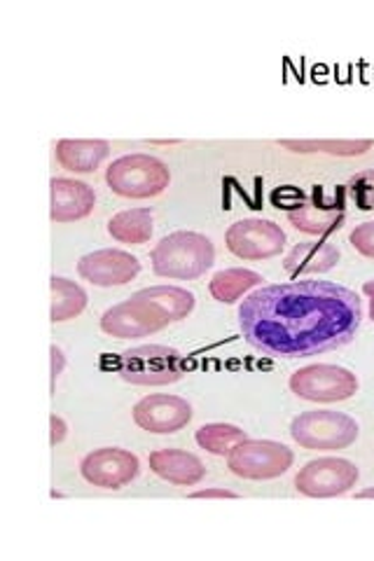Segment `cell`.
I'll return each instance as SVG.
<instances>
[{"mask_svg":"<svg viewBox=\"0 0 374 561\" xmlns=\"http://www.w3.org/2000/svg\"><path fill=\"white\" fill-rule=\"evenodd\" d=\"M361 323V297L332 280L260 286L239 305L243 340L274 358H309L342 348L359 335Z\"/></svg>","mask_w":374,"mask_h":561,"instance_id":"cell-1","label":"cell"},{"mask_svg":"<svg viewBox=\"0 0 374 561\" xmlns=\"http://www.w3.org/2000/svg\"><path fill=\"white\" fill-rule=\"evenodd\" d=\"M150 260L157 276L194 280L213 267L216 249H213V241L200 232L178 230L155 245Z\"/></svg>","mask_w":374,"mask_h":561,"instance_id":"cell-2","label":"cell"},{"mask_svg":"<svg viewBox=\"0 0 374 561\" xmlns=\"http://www.w3.org/2000/svg\"><path fill=\"white\" fill-rule=\"evenodd\" d=\"M105 183L120 197L150 199L169 187L171 171L152 154H124L105 171Z\"/></svg>","mask_w":374,"mask_h":561,"instance_id":"cell-3","label":"cell"},{"mask_svg":"<svg viewBox=\"0 0 374 561\" xmlns=\"http://www.w3.org/2000/svg\"><path fill=\"white\" fill-rule=\"evenodd\" d=\"M117 373L134 386H167L181 381L185 360L181 351L162 344H144L120 354Z\"/></svg>","mask_w":374,"mask_h":561,"instance_id":"cell-4","label":"cell"},{"mask_svg":"<svg viewBox=\"0 0 374 561\" xmlns=\"http://www.w3.org/2000/svg\"><path fill=\"white\" fill-rule=\"evenodd\" d=\"M361 428L344 412L332 410H311L302 412L293 419L291 437L305 449L311 451H335L347 449L359 440Z\"/></svg>","mask_w":374,"mask_h":561,"instance_id":"cell-5","label":"cell"},{"mask_svg":"<svg viewBox=\"0 0 374 561\" xmlns=\"http://www.w3.org/2000/svg\"><path fill=\"white\" fill-rule=\"evenodd\" d=\"M295 461L293 449L274 440H243L227 456V466L241 480H276Z\"/></svg>","mask_w":374,"mask_h":561,"instance_id":"cell-6","label":"cell"},{"mask_svg":"<svg viewBox=\"0 0 374 561\" xmlns=\"http://www.w3.org/2000/svg\"><path fill=\"white\" fill-rule=\"evenodd\" d=\"M359 377L340 365H307L291 375V391L309 402H342L359 393Z\"/></svg>","mask_w":374,"mask_h":561,"instance_id":"cell-7","label":"cell"},{"mask_svg":"<svg viewBox=\"0 0 374 561\" xmlns=\"http://www.w3.org/2000/svg\"><path fill=\"white\" fill-rule=\"evenodd\" d=\"M361 478V470L353 461L340 456H324L309 461L295 476V489L309 499H335L351 491Z\"/></svg>","mask_w":374,"mask_h":561,"instance_id":"cell-8","label":"cell"},{"mask_svg":"<svg viewBox=\"0 0 374 561\" xmlns=\"http://www.w3.org/2000/svg\"><path fill=\"white\" fill-rule=\"evenodd\" d=\"M288 222L302 234L328 237L342 230L347 222L344 190H337L335 197H326L320 185H314L309 195H305L295 208L288 210Z\"/></svg>","mask_w":374,"mask_h":561,"instance_id":"cell-9","label":"cell"},{"mask_svg":"<svg viewBox=\"0 0 374 561\" xmlns=\"http://www.w3.org/2000/svg\"><path fill=\"white\" fill-rule=\"evenodd\" d=\"M225 243L229 253L237 255L239 260L258 262L270 260L283 251V245H286V232H283L281 225H276L274 220L243 218L235 225H229Z\"/></svg>","mask_w":374,"mask_h":561,"instance_id":"cell-10","label":"cell"},{"mask_svg":"<svg viewBox=\"0 0 374 561\" xmlns=\"http://www.w3.org/2000/svg\"><path fill=\"white\" fill-rule=\"evenodd\" d=\"M171 323L169 316L148 300L129 297L101 316V330L117 340H138L155 335Z\"/></svg>","mask_w":374,"mask_h":561,"instance_id":"cell-11","label":"cell"},{"mask_svg":"<svg viewBox=\"0 0 374 561\" xmlns=\"http://www.w3.org/2000/svg\"><path fill=\"white\" fill-rule=\"evenodd\" d=\"M80 472L82 478L94 486L122 489L138 478L140 461L136 454L127 449L103 447L84 456L80 463Z\"/></svg>","mask_w":374,"mask_h":561,"instance_id":"cell-12","label":"cell"},{"mask_svg":"<svg viewBox=\"0 0 374 561\" xmlns=\"http://www.w3.org/2000/svg\"><path fill=\"white\" fill-rule=\"evenodd\" d=\"M138 257L120 249H101L80 257L78 262V274L99 288L127 286L138 276Z\"/></svg>","mask_w":374,"mask_h":561,"instance_id":"cell-13","label":"cell"},{"mask_svg":"<svg viewBox=\"0 0 374 561\" xmlns=\"http://www.w3.org/2000/svg\"><path fill=\"white\" fill-rule=\"evenodd\" d=\"M134 421L148 433L171 435L190 424L192 405L178 396H146L134 405Z\"/></svg>","mask_w":374,"mask_h":561,"instance_id":"cell-14","label":"cell"},{"mask_svg":"<svg viewBox=\"0 0 374 561\" xmlns=\"http://www.w3.org/2000/svg\"><path fill=\"white\" fill-rule=\"evenodd\" d=\"M52 210L49 218L55 222H76L87 218L94 210L97 192L82 181L52 179Z\"/></svg>","mask_w":374,"mask_h":561,"instance_id":"cell-15","label":"cell"},{"mask_svg":"<svg viewBox=\"0 0 374 561\" xmlns=\"http://www.w3.org/2000/svg\"><path fill=\"white\" fill-rule=\"evenodd\" d=\"M340 249L330 241H302L283 257V270L293 278L326 274L340 265Z\"/></svg>","mask_w":374,"mask_h":561,"instance_id":"cell-16","label":"cell"},{"mask_svg":"<svg viewBox=\"0 0 374 561\" xmlns=\"http://www.w3.org/2000/svg\"><path fill=\"white\" fill-rule=\"evenodd\" d=\"M150 470L178 486H194L206 478V466L200 456L183 449H157L150 454Z\"/></svg>","mask_w":374,"mask_h":561,"instance_id":"cell-17","label":"cell"},{"mask_svg":"<svg viewBox=\"0 0 374 561\" xmlns=\"http://www.w3.org/2000/svg\"><path fill=\"white\" fill-rule=\"evenodd\" d=\"M57 162L73 173H92L97 171L105 157L111 154V144L101 138H64L55 148Z\"/></svg>","mask_w":374,"mask_h":561,"instance_id":"cell-18","label":"cell"},{"mask_svg":"<svg viewBox=\"0 0 374 561\" xmlns=\"http://www.w3.org/2000/svg\"><path fill=\"white\" fill-rule=\"evenodd\" d=\"M262 280H264L262 274H258L253 270L231 267V270H223L213 276L208 284V290L213 295V300H218L220 305H235L241 300V297H246L248 293L262 286Z\"/></svg>","mask_w":374,"mask_h":561,"instance_id":"cell-19","label":"cell"},{"mask_svg":"<svg viewBox=\"0 0 374 561\" xmlns=\"http://www.w3.org/2000/svg\"><path fill=\"white\" fill-rule=\"evenodd\" d=\"M152 208H129L120 210L109 220V234L120 243L140 245L152 237Z\"/></svg>","mask_w":374,"mask_h":561,"instance_id":"cell-20","label":"cell"},{"mask_svg":"<svg viewBox=\"0 0 374 561\" xmlns=\"http://www.w3.org/2000/svg\"><path fill=\"white\" fill-rule=\"evenodd\" d=\"M52 323H64L76 319L87 307V293L76 284V280H68L64 276H52Z\"/></svg>","mask_w":374,"mask_h":561,"instance_id":"cell-21","label":"cell"},{"mask_svg":"<svg viewBox=\"0 0 374 561\" xmlns=\"http://www.w3.org/2000/svg\"><path fill=\"white\" fill-rule=\"evenodd\" d=\"M132 297H136V300L152 302L155 307H159L169 316L171 323L188 319L194 309V295L185 288H178V286H152V288L138 290Z\"/></svg>","mask_w":374,"mask_h":561,"instance_id":"cell-22","label":"cell"},{"mask_svg":"<svg viewBox=\"0 0 374 561\" xmlns=\"http://www.w3.org/2000/svg\"><path fill=\"white\" fill-rule=\"evenodd\" d=\"M279 144L297 154H314V152H324L332 157H359L365 154L372 148V140H291L283 138Z\"/></svg>","mask_w":374,"mask_h":561,"instance_id":"cell-23","label":"cell"},{"mask_svg":"<svg viewBox=\"0 0 374 561\" xmlns=\"http://www.w3.org/2000/svg\"><path fill=\"white\" fill-rule=\"evenodd\" d=\"M194 440L213 456H229L231 449L248 440V433L231 424H204L194 435Z\"/></svg>","mask_w":374,"mask_h":561,"instance_id":"cell-24","label":"cell"},{"mask_svg":"<svg viewBox=\"0 0 374 561\" xmlns=\"http://www.w3.org/2000/svg\"><path fill=\"white\" fill-rule=\"evenodd\" d=\"M344 187L349 199L361 210H374V169L351 175Z\"/></svg>","mask_w":374,"mask_h":561,"instance_id":"cell-25","label":"cell"},{"mask_svg":"<svg viewBox=\"0 0 374 561\" xmlns=\"http://www.w3.org/2000/svg\"><path fill=\"white\" fill-rule=\"evenodd\" d=\"M349 241L355 249V253L374 260V220L361 222L359 227H355V230L349 234Z\"/></svg>","mask_w":374,"mask_h":561,"instance_id":"cell-26","label":"cell"},{"mask_svg":"<svg viewBox=\"0 0 374 561\" xmlns=\"http://www.w3.org/2000/svg\"><path fill=\"white\" fill-rule=\"evenodd\" d=\"M49 426H52V437H49V443L52 445H59V443H64V437H66V421L61 419V416H57V414H52L49 416Z\"/></svg>","mask_w":374,"mask_h":561,"instance_id":"cell-27","label":"cell"},{"mask_svg":"<svg viewBox=\"0 0 374 561\" xmlns=\"http://www.w3.org/2000/svg\"><path fill=\"white\" fill-rule=\"evenodd\" d=\"M49 354H52V386H55V383H57V377L64 373L66 358H64V351H61L59 346H52Z\"/></svg>","mask_w":374,"mask_h":561,"instance_id":"cell-28","label":"cell"},{"mask_svg":"<svg viewBox=\"0 0 374 561\" xmlns=\"http://www.w3.org/2000/svg\"><path fill=\"white\" fill-rule=\"evenodd\" d=\"M190 499H239L235 491L229 489H200L190 494Z\"/></svg>","mask_w":374,"mask_h":561,"instance_id":"cell-29","label":"cell"},{"mask_svg":"<svg viewBox=\"0 0 374 561\" xmlns=\"http://www.w3.org/2000/svg\"><path fill=\"white\" fill-rule=\"evenodd\" d=\"M363 293H365V297L370 300V319H372V323H374V278H372V280H365V284H363Z\"/></svg>","mask_w":374,"mask_h":561,"instance_id":"cell-30","label":"cell"},{"mask_svg":"<svg viewBox=\"0 0 374 561\" xmlns=\"http://www.w3.org/2000/svg\"><path fill=\"white\" fill-rule=\"evenodd\" d=\"M355 499H374V486L359 491V494H355Z\"/></svg>","mask_w":374,"mask_h":561,"instance_id":"cell-31","label":"cell"}]
</instances>
